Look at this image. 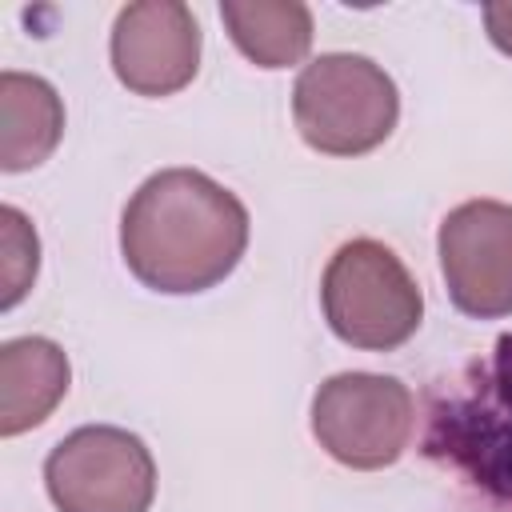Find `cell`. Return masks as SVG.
I'll list each match as a JSON object with an SVG mask.
<instances>
[{
	"instance_id": "cell-1",
	"label": "cell",
	"mask_w": 512,
	"mask_h": 512,
	"mask_svg": "<svg viewBox=\"0 0 512 512\" xmlns=\"http://www.w3.org/2000/svg\"><path fill=\"white\" fill-rule=\"evenodd\" d=\"M248 248V208L196 168L152 172L120 216L128 272L164 296L216 288Z\"/></svg>"
},
{
	"instance_id": "cell-2",
	"label": "cell",
	"mask_w": 512,
	"mask_h": 512,
	"mask_svg": "<svg viewBox=\"0 0 512 512\" xmlns=\"http://www.w3.org/2000/svg\"><path fill=\"white\" fill-rule=\"evenodd\" d=\"M424 456L512 508V332L428 392Z\"/></svg>"
},
{
	"instance_id": "cell-3",
	"label": "cell",
	"mask_w": 512,
	"mask_h": 512,
	"mask_svg": "<svg viewBox=\"0 0 512 512\" xmlns=\"http://www.w3.org/2000/svg\"><path fill=\"white\" fill-rule=\"evenodd\" d=\"M292 120L308 148L324 156H364L392 136L400 92L376 60L324 52L296 76Z\"/></svg>"
},
{
	"instance_id": "cell-4",
	"label": "cell",
	"mask_w": 512,
	"mask_h": 512,
	"mask_svg": "<svg viewBox=\"0 0 512 512\" xmlns=\"http://www.w3.org/2000/svg\"><path fill=\"white\" fill-rule=\"evenodd\" d=\"M320 304L328 328L364 352H392L408 344L424 316V296L404 260L380 240H348L332 252Z\"/></svg>"
},
{
	"instance_id": "cell-5",
	"label": "cell",
	"mask_w": 512,
	"mask_h": 512,
	"mask_svg": "<svg viewBox=\"0 0 512 512\" xmlns=\"http://www.w3.org/2000/svg\"><path fill=\"white\" fill-rule=\"evenodd\" d=\"M416 428L408 384L380 372L328 376L312 396V436L320 448L356 472L388 468L404 456Z\"/></svg>"
},
{
	"instance_id": "cell-6",
	"label": "cell",
	"mask_w": 512,
	"mask_h": 512,
	"mask_svg": "<svg viewBox=\"0 0 512 512\" xmlns=\"http://www.w3.org/2000/svg\"><path fill=\"white\" fill-rule=\"evenodd\" d=\"M44 488L56 512H148L156 500V460L136 432L84 424L48 452Z\"/></svg>"
},
{
	"instance_id": "cell-7",
	"label": "cell",
	"mask_w": 512,
	"mask_h": 512,
	"mask_svg": "<svg viewBox=\"0 0 512 512\" xmlns=\"http://www.w3.org/2000/svg\"><path fill=\"white\" fill-rule=\"evenodd\" d=\"M440 276L452 304L476 320L512 316V204L464 200L436 232Z\"/></svg>"
},
{
	"instance_id": "cell-8",
	"label": "cell",
	"mask_w": 512,
	"mask_h": 512,
	"mask_svg": "<svg viewBox=\"0 0 512 512\" xmlns=\"http://www.w3.org/2000/svg\"><path fill=\"white\" fill-rule=\"evenodd\" d=\"M116 80L136 96H172L200 68V24L180 0H136L116 12L108 40Z\"/></svg>"
},
{
	"instance_id": "cell-9",
	"label": "cell",
	"mask_w": 512,
	"mask_h": 512,
	"mask_svg": "<svg viewBox=\"0 0 512 512\" xmlns=\"http://www.w3.org/2000/svg\"><path fill=\"white\" fill-rule=\"evenodd\" d=\"M72 380L68 356L48 336H16L0 344V436L44 424Z\"/></svg>"
},
{
	"instance_id": "cell-10",
	"label": "cell",
	"mask_w": 512,
	"mask_h": 512,
	"mask_svg": "<svg viewBox=\"0 0 512 512\" xmlns=\"http://www.w3.org/2000/svg\"><path fill=\"white\" fill-rule=\"evenodd\" d=\"M64 136V104L44 76L0 72V168L28 172L44 164Z\"/></svg>"
},
{
	"instance_id": "cell-11",
	"label": "cell",
	"mask_w": 512,
	"mask_h": 512,
	"mask_svg": "<svg viewBox=\"0 0 512 512\" xmlns=\"http://www.w3.org/2000/svg\"><path fill=\"white\" fill-rule=\"evenodd\" d=\"M220 20L256 68H292L312 48V8L300 0H224Z\"/></svg>"
},
{
	"instance_id": "cell-12",
	"label": "cell",
	"mask_w": 512,
	"mask_h": 512,
	"mask_svg": "<svg viewBox=\"0 0 512 512\" xmlns=\"http://www.w3.org/2000/svg\"><path fill=\"white\" fill-rule=\"evenodd\" d=\"M0 224H4V296H0V308H16L36 280L40 240H36V228L28 224V216L12 204L0 208Z\"/></svg>"
},
{
	"instance_id": "cell-13",
	"label": "cell",
	"mask_w": 512,
	"mask_h": 512,
	"mask_svg": "<svg viewBox=\"0 0 512 512\" xmlns=\"http://www.w3.org/2000/svg\"><path fill=\"white\" fill-rule=\"evenodd\" d=\"M484 28H488V40L512 56V0H496V4H484Z\"/></svg>"
}]
</instances>
